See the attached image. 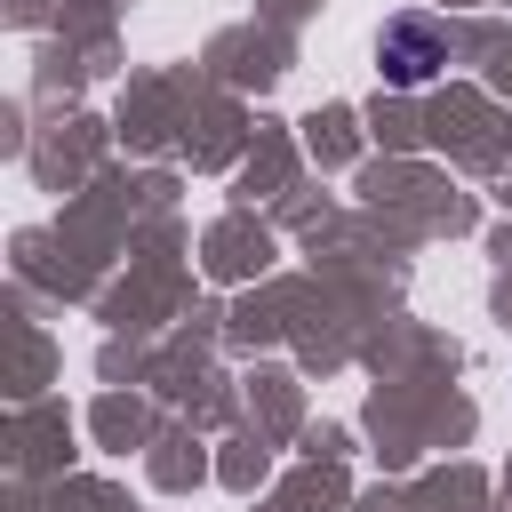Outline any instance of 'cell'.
Masks as SVG:
<instances>
[{
    "instance_id": "obj_1",
    "label": "cell",
    "mask_w": 512,
    "mask_h": 512,
    "mask_svg": "<svg viewBox=\"0 0 512 512\" xmlns=\"http://www.w3.org/2000/svg\"><path fill=\"white\" fill-rule=\"evenodd\" d=\"M440 64H448V32H440L432 16H392V24L376 32V72H384V88H424Z\"/></svg>"
}]
</instances>
